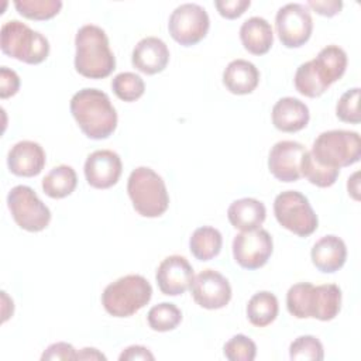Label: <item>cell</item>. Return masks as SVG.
I'll return each instance as SVG.
<instances>
[{
	"label": "cell",
	"instance_id": "6da1fadb",
	"mask_svg": "<svg viewBox=\"0 0 361 361\" xmlns=\"http://www.w3.org/2000/svg\"><path fill=\"white\" fill-rule=\"evenodd\" d=\"M69 109L83 134L92 140H104L117 127V111L110 97L99 89H80L72 96Z\"/></svg>",
	"mask_w": 361,
	"mask_h": 361
},
{
	"label": "cell",
	"instance_id": "7a4b0ae2",
	"mask_svg": "<svg viewBox=\"0 0 361 361\" xmlns=\"http://www.w3.org/2000/svg\"><path fill=\"white\" fill-rule=\"evenodd\" d=\"M288 312L296 319L333 320L341 307V289L336 283L314 286L310 282H299L286 293Z\"/></svg>",
	"mask_w": 361,
	"mask_h": 361
},
{
	"label": "cell",
	"instance_id": "3957f363",
	"mask_svg": "<svg viewBox=\"0 0 361 361\" xmlns=\"http://www.w3.org/2000/svg\"><path fill=\"white\" fill-rule=\"evenodd\" d=\"M75 69L85 78L103 79L116 68L107 34L94 24L82 25L75 37Z\"/></svg>",
	"mask_w": 361,
	"mask_h": 361
},
{
	"label": "cell",
	"instance_id": "277c9868",
	"mask_svg": "<svg viewBox=\"0 0 361 361\" xmlns=\"http://www.w3.org/2000/svg\"><path fill=\"white\" fill-rule=\"evenodd\" d=\"M127 192L133 207L142 217H158L169 206V195L164 179L148 166H138L130 173Z\"/></svg>",
	"mask_w": 361,
	"mask_h": 361
},
{
	"label": "cell",
	"instance_id": "5b68a950",
	"mask_svg": "<svg viewBox=\"0 0 361 361\" xmlns=\"http://www.w3.org/2000/svg\"><path fill=\"white\" fill-rule=\"evenodd\" d=\"M151 283L142 275L130 274L104 288L102 305L114 317H130L142 309L151 300Z\"/></svg>",
	"mask_w": 361,
	"mask_h": 361
},
{
	"label": "cell",
	"instance_id": "8992f818",
	"mask_svg": "<svg viewBox=\"0 0 361 361\" xmlns=\"http://www.w3.org/2000/svg\"><path fill=\"white\" fill-rule=\"evenodd\" d=\"M0 48L7 56L30 65L41 63L49 54L48 39L20 20H8L1 25Z\"/></svg>",
	"mask_w": 361,
	"mask_h": 361
},
{
	"label": "cell",
	"instance_id": "52a82bcc",
	"mask_svg": "<svg viewBox=\"0 0 361 361\" xmlns=\"http://www.w3.org/2000/svg\"><path fill=\"white\" fill-rule=\"evenodd\" d=\"M310 154L319 164L329 168L350 166L361 157L360 134L350 130L323 131L313 141Z\"/></svg>",
	"mask_w": 361,
	"mask_h": 361
},
{
	"label": "cell",
	"instance_id": "ba28073f",
	"mask_svg": "<svg viewBox=\"0 0 361 361\" xmlns=\"http://www.w3.org/2000/svg\"><path fill=\"white\" fill-rule=\"evenodd\" d=\"M274 213L283 228L299 237L310 235L319 224L309 199L298 190L281 192L274 200Z\"/></svg>",
	"mask_w": 361,
	"mask_h": 361
},
{
	"label": "cell",
	"instance_id": "9c48e42d",
	"mask_svg": "<svg viewBox=\"0 0 361 361\" xmlns=\"http://www.w3.org/2000/svg\"><path fill=\"white\" fill-rule=\"evenodd\" d=\"M7 206L14 221L23 230L31 233L42 231L51 221L48 206L30 186L17 185L11 188L7 195Z\"/></svg>",
	"mask_w": 361,
	"mask_h": 361
},
{
	"label": "cell",
	"instance_id": "30bf717a",
	"mask_svg": "<svg viewBox=\"0 0 361 361\" xmlns=\"http://www.w3.org/2000/svg\"><path fill=\"white\" fill-rule=\"evenodd\" d=\"M210 27L207 11L196 3L179 4L169 16L168 30L171 37L183 47L202 41Z\"/></svg>",
	"mask_w": 361,
	"mask_h": 361
},
{
	"label": "cell",
	"instance_id": "8fae6325",
	"mask_svg": "<svg viewBox=\"0 0 361 361\" xmlns=\"http://www.w3.org/2000/svg\"><path fill=\"white\" fill-rule=\"evenodd\" d=\"M275 28L279 41L286 48H299L306 44L313 31L309 8L300 3L282 6L275 16Z\"/></svg>",
	"mask_w": 361,
	"mask_h": 361
},
{
	"label": "cell",
	"instance_id": "7c38bea8",
	"mask_svg": "<svg viewBox=\"0 0 361 361\" xmlns=\"http://www.w3.org/2000/svg\"><path fill=\"white\" fill-rule=\"evenodd\" d=\"M274 250L271 234L264 228L238 233L233 240L234 261L245 269H258L267 264Z\"/></svg>",
	"mask_w": 361,
	"mask_h": 361
},
{
	"label": "cell",
	"instance_id": "4fadbf2b",
	"mask_svg": "<svg viewBox=\"0 0 361 361\" xmlns=\"http://www.w3.org/2000/svg\"><path fill=\"white\" fill-rule=\"evenodd\" d=\"M193 300L204 309L224 307L231 299V286L224 275L214 269H203L193 276L190 283Z\"/></svg>",
	"mask_w": 361,
	"mask_h": 361
},
{
	"label": "cell",
	"instance_id": "5bb4252c",
	"mask_svg": "<svg viewBox=\"0 0 361 361\" xmlns=\"http://www.w3.org/2000/svg\"><path fill=\"white\" fill-rule=\"evenodd\" d=\"M307 149L303 144L282 140L274 144L268 155L269 172L281 182H296L302 176L300 164Z\"/></svg>",
	"mask_w": 361,
	"mask_h": 361
},
{
	"label": "cell",
	"instance_id": "9a60e30c",
	"mask_svg": "<svg viewBox=\"0 0 361 361\" xmlns=\"http://www.w3.org/2000/svg\"><path fill=\"white\" fill-rule=\"evenodd\" d=\"M121 171V158L111 149H97L85 161V178L96 189H109L116 185Z\"/></svg>",
	"mask_w": 361,
	"mask_h": 361
},
{
	"label": "cell",
	"instance_id": "2e32d148",
	"mask_svg": "<svg viewBox=\"0 0 361 361\" xmlns=\"http://www.w3.org/2000/svg\"><path fill=\"white\" fill-rule=\"evenodd\" d=\"M193 268L182 255H169L157 268L155 279L159 290L168 296L185 293L193 281Z\"/></svg>",
	"mask_w": 361,
	"mask_h": 361
},
{
	"label": "cell",
	"instance_id": "e0dca14e",
	"mask_svg": "<svg viewBox=\"0 0 361 361\" xmlns=\"http://www.w3.org/2000/svg\"><path fill=\"white\" fill-rule=\"evenodd\" d=\"M7 165L10 172L17 176H35L45 166V151L35 141H18L8 151Z\"/></svg>",
	"mask_w": 361,
	"mask_h": 361
},
{
	"label": "cell",
	"instance_id": "ac0fdd59",
	"mask_svg": "<svg viewBox=\"0 0 361 361\" xmlns=\"http://www.w3.org/2000/svg\"><path fill=\"white\" fill-rule=\"evenodd\" d=\"M134 68L147 75L162 72L169 62V49L158 37H145L137 42L131 54Z\"/></svg>",
	"mask_w": 361,
	"mask_h": 361
},
{
	"label": "cell",
	"instance_id": "d6986e66",
	"mask_svg": "<svg viewBox=\"0 0 361 361\" xmlns=\"http://www.w3.org/2000/svg\"><path fill=\"white\" fill-rule=\"evenodd\" d=\"M272 124L283 133H296L309 123V107L296 97H282L272 107Z\"/></svg>",
	"mask_w": 361,
	"mask_h": 361
},
{
	"label": "cell",
	"instance_id": "ffe728a7",
	"mask_svg": "<svg viewBox=\"0 0 361 361\" xmlns=\"http://www.w3.org/2000/svg\"><path fill=\"white\" fill-rule=\"evenodd\" d=\"M313 265L324 274H333L338 271L347 259L345 243L333 234L319 238L310 251Z\"/></svg>",
	"mask_w": 361,
	"mask_h": 361
},
{
	"label": "cell",
	"instance_id": "44dd1931",
	"mask_svg": "<svg viewBox=\"0 0 361 361\" xmlns=\"http://www.w3.org/2000/svg\"><path fill=\"white\" fill-rule=\"evenodd\" d=\"M259 82L257 66L245 59L231 61L223 72V83L233 94H248L255 90Z\"/></svg>",
	"mask_w": 361,
	"mask_h": 361
},
{
	"label": "cell",
	"instance_id": "7402d4cb",
	"mask_svg": "<svg viewBox=\"0 0 361 361\" xmlns=\"http://www.w3.org/2000/svg\"><path fill=\"white\" fill-rule=\"evenodd\" d=\"M240 39L252 55L267 54L274 42V31L264 17H250L240 27Z\"/></svg>",
	"mask_w": 361,
	"mask_h": 361
},
{
	"label": "cell",
	"instance_id": "603a6c76",
	"mask_svg": "<svg viewBox=\"0 0 361 361\" xmlns=\"http://www.w3.org/2000/svg\"><path fill=\"white\" fill-rule=\"evenodd\" d=\"M227 217L234 228L250 231L259 228L267 217V209L258 199L243 197L228 206Z\"/></svg>",
	"mask_w": 361,
	"mask_h": 361
},
{
	"label": "cell",
	"instance_id": "cb8c5ba5",
	"mask_svg": "<svg viewBox=\"0 0 361 361\" xmlns=\"http://www.w3.org/2000/svg\"><path fill=\"white\" fill-rule=\"evenodd\" d=\"M223 245L221 233L210 226L196 228L189 238V250L199 261H209L219 255Z\"/></svg>",
	"mask_w": 361,
	"mask_h": 361
},
{
	"label": "cell",
	"instance_id": "d4e9b609",
	"mask_svg": "<svg viewBox=\"0 0 361 361\" xmlns=\"http://www.w3.org/2000/svg\"><path fill=\"white\" fill-rule=\"evenodd\" d=\"M78 185V176L72 166H54L42 179L44 193L52 199H62L69 196Z\"/></svg>",
	"mask_w": 361,
	"mask_h": 361
},
{
	"label": "cell",
	"instance_id": "484cf974",
	"mask_svg": "<svg viewBox=\"0 0 361 361\" xmlns=\"http://www.w3.org/2000/svg\"><path fill=\"white\" fill-rule=\"evenodd\" d=\"M278 310V299L268 290L254 293L247 303V317L250 323L257 327H265L271 324L276 319Z\"/></svg>",
	"mask_w": 361,
	"mask_h": 361
},
{
	"label": "cell",
	"instance_id": "4316f807",
	"mask_svg": "<svg viewBox=\"0 0 361 361\" xmlns=\"http://www.w3.org/2000/svg\"><path fill=\"white\" fill-rule=\"evenodd\" d=\"M300 173L305 176L312 185H316L319 188H329L336 183L340 169L336 168H329L322 164H319L310 151H306L302 164H300Z\"/></svg>",
	"mask_w": 361,
	"mask_h": 361
},
{
	"label": "cell",
	"instance_id": "83f0119b",
	"mask_svg": "<svg viewBox=\"0 0 361 361\" xmlns=\"http://www.w3.org/2000/svg\"><path fill=\"white\" fill-rule=\"evenodd\" d=\"M148 324L155 331H169L178 327L182 320L179 307L169 302H162L152 306L147 314Z\"/></svg>",
	"mask_w": 361,
	"mask_h": 361
},
{
	"label": "cell",
	"instance_id": "f1b7e54d",
	"mask_svg": "<svg viewBox=\"0 0 361 361\" xmlns=\"http://www.w3.org/2000/svg\"><path fill=\"white\" fill-rule=\"evenodd\" d=\"M111 89L120 100L134 102L144 94L145 83L142 78L134 72H121L113 78Z\"/></svg>",
	"mask_w": 361,
	"mask_h": 361
},
{
	"label": "cell",
	"instance_id": "f546056e",
	"mask_svg": "<svg viewBox=\"0 0 361 361\" xmlns=\"http://www.w3.org/2000/svg\"><path fill=\"white\" fill-rule=\"evenodd\" d=\"M17 11L30 20H49L62 8L61 0H16Z\"/></svg>",
	"mask_w": 361,
	"mask_h": 361
},
{
	"label": "cell",
	"instance_id": "4dcf8cb0",
	"mask_svg": "<svg viewBox=\"0 0 361 361\" xmlns=\"http://www.w3.org/2000/svg\"><path fill=\"white\" fill-rule=\"evenodd\" d=\"M314 59L324 68L331 83L337 82L345 72L347 54L338 45H327L322 48Z\"/></svg>",
	"mask_w": 361,
	"mask_h": 361
},
{
	"label": "cell",
	"instance_id": "1f68e13d",
	"mask_svg": "<svg viewBox=\"0 0 361 361\" xmlns=\"http://www.w3.org/2000/svg\"><path fill=\"white\" fill-rule=\"evenodd\" d=\"M290 360H314L322 361L324 358L323 344L314 336H299L290 343L289 347Z\"/></svg>",
	"mask_w": 361,
	"mask_h": 361
},
{
	"label": "cell",
	"instance_id": "d6a6232c",
	"mask_svg": "<svg viewBox=\"0 0 361 361\" xmlns=\"http://www.w3.org/2000/svg\"><path fill=\"white\" fill-rule=\"evenodd\" d=\"M293 82H295L296 90L306 97H319L327 90V87H324L316 78L312 69L310 61L299 65V68L296 69Z\"/></svg>",
	"mask_w": 361,
	"mask_h": 361
},
{
	"label": "cell",
	"instance_id": "836d02e7",
	"mask_svg": "<svg viewBox=\"0 0 361 361\" xmlns=\"http://www.w3.org/2000/svg\"><path fill=\"white\" fill-rule=\"evenodd\" d=\"M223 353L230 361H252L257 355V345L250 337L235 334L224 344Z\"/></svg>",
	"mask_w": 361,
	"mask_h": 361
},
{
	"label": "cell",
	"instance_id": "e575fe53",
	"mask_svg": "<svg viewBox=\"0 0 361 361\" xmlns=\"http://www.w3.org/2000/svg\"><path fill=\"white\" fill-rule=\"evenodd\" d=\"M336 114L344 123H360V87L348 89L340 96L336 104Z\"/></svg>",
	"mask_w": 361,
	"mask_h": 361
},
{
	"label": "cell",
	"instance_id": "d590c367",
	"mask_svg": "<svg viewBox=\"0 0 361 361\" xmlns=\"http://www.w3.org/2000/svg\"><path fill=\"white\" fill-rule=\"evenodd\" d=\"M214 6L221 17L233 20L240 17L250 6V0H216Z\"/></svg>",
	"mask_w": 361,
	"mask_h": 361
},
{
	"label": "cell",
	"instance_id": "8d00e7d4",
	"mask_svg": "<svg viewBox=\"0 0 361 361\" xmlns=\"http://www.w3.org/2000/svg\"><path fill=\"white\" fill-rule=\"evenodd\" d=\"M20 89V78L7 66L0 68V97L7 99L14 96Z\"/></svg>",
	"mask_w": 361,
	"mask_h": 361
},
{
	"label": "cell",
	"instance_id": "74e56055",
	"mask_svg": "<svg viewBox=\"0 0 361 361\" xmlns=\"http://www.w3.org/2000/svg\"><path fill=\"white\" fill-rule=\"evenodd\" d=\"M78 353L72 344L59 341L51 344L41 355V360H76Z\"/></svg>",
	"mask_w": 361,
	"mask_h": 361
},
{
	"label": "cell",
	"instance_id": "f35d334b",
	"mask_svg": "<svg viewBox=\"0 0 361 361\" xmlns=\"http://www.w3.org/2000/svg\"><path fill=\"white\" fill-rule=\"evenodd\" d=\"M306 7L313 8L320 16L333 17L337 13H340V10L343 8V1L341 0H309Z\"/></svg>",
	"mask_w": 361,
	"mask_h": 361
},
{
	"label": "cell",
	"instance_id": "ab89813d",
	"mask_svg": "<svg viewBox=\"0 0 361 361\" xmlns=\"http://www.w3.org/2000/svg\"><path fill=\"white\" fill-rule=\"evenodd\" d=\"M118 360H154V354L144 345H130L120 354Z\"/></svg>",
	"mask_w": 361,
	"mask_h": 361
},
{
	"label": "cell",
	"instance_id": "60d3db41",
	"mask_svg": "<svg viewBox=\"0 0 361 361\" xmlns=\"http://www.w3.org/2000/svg\"><path fill=\"white\" fill-rule=\"evenodd\" d=\"M76 360H106V357L96 348L86 347L78 353Z\"/></svg>",
	"mask_w": 361,
	"mask_h": 361
}]
</instances>
